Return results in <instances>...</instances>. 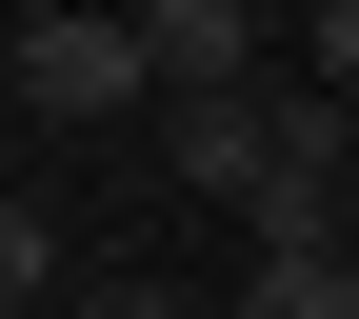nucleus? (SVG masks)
I'll return each mask as SVG.
<instances>
[{"instance_id":"nucleus-1","label":"nucleus","mask_w":359,"mask_h":319,"mask_svg":"<svg viewBox=\"0 0 359 319\" xmlns=\"http://www.w3.org/2000/svg\"><path fill=\"white\" fill-rule=\"evenodd\" d=\"M20 100L40 120H140L160 80H140V20L120 0H20Z\"/></svg>"},{"instance_id":"nucleus-4","label":"nucleus","mask_w":359,"mask_h":319,"mask_svg":"<svg viewBox=\"0 0 359 319\" xmlns=\"http://www.w3.org/2000/svg\"><path fill=\"white\" fill-rule=\"evenodd\" d=\"M40 280H60V240H40V200H0V319H20Z\"/></svg>"},{"instance_id":"nucleus-5","label":"nucleus","mask_w":359,"mask_h":319,"mask_svg":"<svg viewBox=\"0 0 359 319\" xmlns=\"http://www.w3.org/2000/svg\"><path fill=\"white\" fill-rule=\"evenodd\" d=\"M320 100H359V0H320Z\"/></svg>"},{"instance_id":"nucleus-2","label":"nucleus","mask_w":359,"mask_h":319,"mask_svg":"<svg viewBox=\"0 0 359 319\" xmlns=\"http://www.w3.org/2000/svg\"><path fill=\"white\" fill-rule=\"evenodd\" d=\"M120 20H140V80H160V100H219V80L259 60L240 0H120Z\"/></svg>"},{"instance_id":"nucleus-6","label":"nucleus","mask_w":359,"mask_h":319,"mask_svg":"<svg viewBox=\"0 0 359 319\" xmlns=\"http://www.w3.org/2000/svg\"><path fill=\"white\" fill-rule=\"evenodd\" d=\"M80 319H180V299H80Z\"/></svg>"},{"instance_id":"nucleus-3","label":"nucleus","mask_w":359,"mask_h":319,"mask_svg":"<svg viewBox=\"0 0 359 319\" xmlns=\"http://www.w3.org/2000/svg\"><path fill=\"white\" fill-rule=\"evenodd\" d=\"M240 319H359V299H339V240H259V299H240Z\"/></svg>"}]
</instances>
